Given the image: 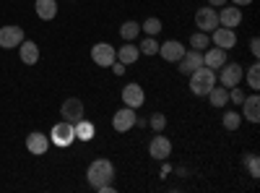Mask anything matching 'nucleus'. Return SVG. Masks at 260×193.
Masks as SVG:
<instances>
[{"label":"nucleus","instance_id":"1","mask_svg":"<svg viewBox=\"0 0 260 193\" xmlns=\"http://www.w3.org/2000/svg\"><path fill=\"white\" fill-rule=\"evenodd\" d=\"M86 180H89V185L94 190H99L102 185L115 180V164L110 159H94L89 164V170H86Z\"/></svg>","mask_w":260,"mask_h":193},{"label":"nucleus","instance_id":"14","mask_svg":"<svg viewBox=\"0 0 260 193\" xmlns=\"http://www.w3.org/2000/svg\"><path fill=\"white\" fill-rule=\"evenodd\" d=\"M177 63H180V73L182 76H190L192 71H198L203 66V52L201 50H185V55Z\"/></svg>","mask_w":260,"mask_h":193},{"label":"nucleus","instance_id":"18","mask_svg":"<svg viewBox=\"0 0 260 193\" xmlns=\"http://www.w3.org/2000/svg\"><path fill=\"white\" fill-rule=\"evenodd\" d=\"M240 107H242L240 115H242L245 120H250V123H257V120H260V97H257V94L245 97Z\"/></svg>","mask_w":260,"mask_h":193},{"label":"nucleus","instance_id":"27","mask_svg":"<svg viewBox=\"0 0 260 193\" xmlns=\"http://www.w3.org/2000/svg\"><path fill=\"white\" fill-rule=\"evenodd\" d=\"M161 29H164V24H161V18H156V16L146 18L143 24H141V32H146V37H156Z\"/></svg>","mask_w":260,"mask_h":193},{"label":"nucleus","instance_id":"17","mask_svg":"<svg viewBox=\"0 0 260 193\" xmlns=\"http://www.w3.org/2000/svg\"><path fill=\"white\" fill-rule=\"evenodd\" d=\"M159 55L167 63H177L185 55V47H182V42H177V39H167V42H161V45H159Z\"/></svg>","mask_w":260,"mask_h":193},{"label":"nucleus","instance_id":"28","mask_svg":"<svg viewBox=\"0 0 260 193\" xmlns=\"http://www.w3.org/2000/svg\"><path fill=\"white\" fill-rule=\"evenodd\" d=\"M242 78H247V87L252 89V92H257L260 89V66L257 63H252V66L245 71V76Z\"/></svg>","mask_w":260,"mask_h":193},{"label":"nucleus","instance_id":"29","mask_svg":"<svg viewBox=\"0 0 260 193\" xmlns=\"http://www.w3.org/2000/svg\"><path fill=\"white\" fill-rule=\"evenodd\" d=\"M138 50H141V55H148V58H151V55H159V42H156V37H146V39L141 42Z\"/></svg>","mask_w":260,"mask_h":193},{"label":"nucleus","instance_id":"36","mask_svg":"<svg viewBox=\"0 0 260 193\" xmlns=\"http://www.w3.org/2000/svg\"><path fill=\"white\" fill-rule=\"evenodd\" d=\"M229 3H232V6H240V8H245V6H250V3H252V0H229Z\"/></svg>","mask_w":260,"mask_h":193},{"label":"nucleus","instance_id":"7","mask_svg":"<svg viewBox=\"0 0 260 193\" xmlns=\"http://www.w3.org/2000/svg\"><path fill=\"white\" fill-rule=\"evenodd\" d=\"M136 120H138V115H136V110L133 107H120V110L112 115V128L117 133H127L130 128H136Z\"/></svg>","mask_w":260,"mask_h":193},{"label":"nucleus","instance_id":"34","mask_svg":"<svg viewBox=\"0 0 260 193\" xmlns=\"http://www.w3.org/2000/svg\"><path fill=\"white\" fill-rule=\"evenodd\" d=\"M250 55H252V58H257V55H260V39H257V37H252V39H250Z\"/></svg>","mask_w":260,"mask_h":193},{"label":"nucleus","instance_id":"21","mask_svg":"<svg viewBox=\"0 0 260 193\" xmlns=\"http://www.w3.org/2000/svg\"><path fill=\"white\" fill-rule=\"evenodd\" d=\"M206 97H208L211 107H219V110H224V107L229 104V89H226V87H221V84H216V87H213Z\"/></svg>","mask_w":260,"mask_h":193},{"label":"nucleus","instance_id":"26","mask_svg":"<svg viewBox=\"0 0 260 193\" xmlns=\"http://www.w3.org/2000/svg\"><path fill=\"white\" fill-rule=\"evenodd\" d=\"M120 37L125 42H133L136 37H141V24L138 21H125V24L120 26Z\"/></svg>","mask_w":260,"mask_h":193},{"label":"nucleus","instance_id":"32","mask_svg":"<svg viewBox=\"0 0 260 193\" xmlns=\"http://www.w3.org/2000/svg\"><path fill=\"white\" fill-rule=\"evenodd\" d=\"M242 99H245V89H240V84H237V87H232V89H229V102L242 104Z\"/></svg>","mask_w":260,"mask_h":193},{"label":"nucleus","instance_id":"4","mask_svg":"<svg viewBox=\"0 0 260 193\" xmlns=\"http://www.w3.org/2000/svg\"><path fill=\"white\" fill-rule=\"evenodd\" d=\"M242 76H245V68L240 66V63H224V66L219 68V73H216V84L232 89L242 81Z\"/></svg>","mask_w":260,"mask_h":193},{"label":"nucleus","instance_id":"23","mask_svg":"<svg viewBox=\"0 0 260 193\" xmlns=\"http://www.w3.org/2000/svg\"><path fill=\"white\" fill-rule=\"evenodd\" d=\"M73 128H76V141H91L94 133H96V125H94L91 120H86V118L78 120Z\"/></svg>","mask_w":260,"mask_h":193},{"label":"nucleus","instance_id":"35","mask_svg":"<svg viewBox=\"0 0 260 193\" xmlns=\"http://www.w3.org/2000/svg\"><path fill=\"white\" fill-rule=\"evenodd\" d=\"M224 3H229V0H208V6H211V8H221Z\"/></svg>","mask_w":260,"mask_h":193},{"label":"nucleus","instance_id":"15","mask_svg":"<svg viewBox=\"0 0 260 193\" xmlns=\"http://www.w3.org/2000/svg\"><path fill=\"white\" fill-rule=\"evenodd\" d=\"M26 149H29V154H47V149H50V136L47 133H42V131H31L26 136Z\"/></svg>","mask_w":260,"mask_h":193},{"label":"nucleus","instance_id":"11","mask_svg":"<svg viewBox=\"0 0 260 193\" xmlns=\"http://www.w3.org/2000/svg\"><path fill=\"white\" fill-rule=\"evenodd\" d=\"M148 154L154 157V159H159V162H167V159L172 157V141H169L167 136L156 133L154 139L148 141Z\"/></svg>","mask_w":260,"mask_h":193},{"label":"nucleus","instance_id":"9","mask_svg":"<svg viewBox=\"0 0 260 193\" xmlns=\"http://www.w3.org/2000/svg\"><path fill=\"white\" fill-rule=\"evenodd\" d=\"M24 39H26V34H24L21 26H13V24L0 26V47L3 50H16Z\"/></svg>","mask_w":260,"mask_h":193},{"label":"nucleus","instance_id":"19","mask_svg":"<svg viewBox=\"0 0 260 193\" xmlns=\"http://www.w3.org/2000/svg\"><path fill=\"white\" fill-rule=\"evenodd\" d=\"M224 63H226V50H221V47H208V50H203V66H206V68L219 71Z\"/></svg>","mask_w":260,"mask_h":193},{"label":"nucleus","instance_id":"2","mask_svg":"<svg viewBox=\"0 0 260 193\" xmlns=\"http://www.w3.org/2000/svg\"><path fill=\"white\" fill-rule=\"evenodd\" d=\"M187 78H190V92L195 97H206L216 87V71L213 68H206V66H201L198 71H192Z\"/></svg>","mask_w":260,"mask_h":193},{"label":"nucleus","instance_id":"13","mask_svg":"<svg viewBox=\"0 0 260 193\" xmlns=\"http://www.w3.org/2000/svg\"><path fill=\"white\" fill-rule=\"evenodd\" d=\"M211 42L213 47H221V50H232L237 45V32L234 29H226V26H216L211 32Z\"/></svg>","mask_w":260,"mask_h":193},{"label":"nucleus","instance_id":"16","mask_svg":"<svg viewBox=\"0 0 260 193\" xmlns=\"http://www.w3.org/2000/svg\"><path fill=\"white\" fill-rule=\"evenodd\" d=\"M16 50H18V58H21V63H24V66H37V63H39V55H42V52H39L37 42L24 39Z\"/></svg>","mask_w":260,"mask_h":193},{"label":"nucleus","instance_id":"12","mask_svg":"<svg viewBox=\"0 0 260 193\" xmlns=\"http://www.w3.org/2000/svg\"><path fill=\"white\" fill-rule=\"evenodd\" d=\"M122 104L125 107H133V110H138V107L146 104V92L141 84H125L122 89Z\"/></svg>","mask_w":260,"mask_h":193},{"label":"nucleus","instance_id":"6","mask_svg":"<svg viewBox=\"0 0 260 193\" xmlns=\"http://www.w3.org/2000/svg\"><path fill=\"white\" fill-rule=\"evenodd\" d=\"M195 26H198V32L211 34L216 26H219V11L211 8V6L198 8V11H195Z\"/></svg>","mask_w":260,"mask_h":193},{"label":"nucleus","instance_id":"33","mask_svg":"<svg viewBox=\"0 0 260 193\" xmlns=\"http://www.w3.org/2000/svg\"><path fill=\"white\" fill-rule=\"evenodd\" d=\"M110 68H112V73H115V76H125V73H127V71H125L127 66H125V63H120V60H115Z\"/></svg>","mask_w":260,"mask_h":193},{"label":"nucleus","instance_id":"3","mask_svg":"<svg viewBox=\"0 0 260 193\" xmlns=\"http://www.w3.org/2000/svg\"><path fill=\"white\" fill-rule=\"evenodd\" d=\"M50 144H55L57 149H68L76 144V128L68 120H60L50 128Z\"/></svg>","mask_w":260,"mask_h":193},{"label":"nucleus","instance_id":"31","mask_svg":"<svg viewBox=\"0 0 260 193\" xmlns=\"http://www.w3.org/2000/svg\"><path fill=\"white\" fill-rule=\"evenodd\" d=\"M148 125L154 128V133H161L164 128H167V115L164 113H154V115H151V120H148Z\"/></svg>","mask_w":260,"mask_h":193},{"label":"nucleus","instance_id":"5","mask_svg":"<svg viewBox=\"0 0 260 193\" xmlns=\"http://www.w3.org/2000/svg\"><path fill=\"white\" fill-rule=\"evenodd\" d=\"M91 60H94V66H99V68H110L112 63L117 60V50L110 45V42H96V45L91 47Z\"/></svg>","mask_w":260,"mask_h":193},{"label":"nucleus","instance_id":"20","mask_svg":"<svg viewBox=\"0 0 260 193\" xmlns=\"http://www.w3.org/2000/svg\"><path fill=\"white\" fill-rule=\"evenodd\" d=\"M34 11H37V18L52 21L57 16V0H34Z\"/></svg>","mask_w":260,"mask_h":193},{"label":"nucleus","instance_id":"30","mask_svg":"<svg viewBox=\"0 0 260 193\" xmlns=\"http://www.w3.org/2000/svg\"><path fill=\"white\" fill-rule=\"evenodd\" d=\"M245 167L250 178H260V157L257 154H247L245 157Z\"/></svg>","mask_w":260,"mask_h":193},{"label":"nucleus","instance_id":"25","mask_svg":"<svg viewBox=\"0 0 260 193\" xmlns=\"http://www.w3.org/2000/svg\"><path fill=\"white\" fill-rule=\"evenodd\" d=\"M211 47V34H206V32H195V34H190V50H208Z\"/></svg>","mask_w":260,"mask_h":193},{"label":"nucleus","instance_id":"24","mask_svg":"<svg viewBox=\"0 0 260 193\" xmlns=\"http://www.w3.org/2000/svg\"><path fill=\"white\" fill-rule=\"evenodd\" d=\"M221 125H224V131L234 133L237 128L242 125V115L237 113V110H226V107H224V115H221Z\"/></svg>","mask_w":260,"mask_h":193},{"label":"nucleus","instance_id":"10","mask_svg":"<svg viewBox=\"0 0 260 193\" xmlns=\"http://www.w3.org/2000/svg\"><path fill=\"white\" fill-rule=\"evenodd\" d=\"M240 24H242V8L240 6H232V3H224L219 8V26L237 29Z\"/></svg>","mask_w":260,"mask_h":193},{"label":"nucleus","instance_id":"22","mask_svg":"<svg viewBox=\"0 0 260 193\" xmlns=\"http://www.w3.org/2000/svg\"><path fill=\"white\" fill-rule=\"evenodd\" d=\"M141 58V50L133 45V42H125V45L117 50V60L120 63H125V66H133V63Z\"/></svg>","mask_w":260,"mask_h":193},{"label":"nucleus","instance_id":"8","mask_svg":"<svg viewBox=\"0 0 260 193\" xmlns=\"http://www.w3.org/2000/svg\"><path fill=\"white\" fill-rule=\"evenodd\" d=\"M60 115H62V120H68L71 125H76L78 120L86 118V107H83V102H81L78 97H71V99H65V102H62Z\"/></svg>","mask_w":260,"mask_h":193}]
</instances>
